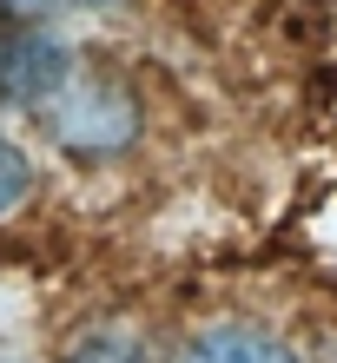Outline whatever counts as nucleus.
<instances>
[{
    "label": "nucleus",
    "instance_id": "6",
    "mask_svg": "<svg viewBox=\"0 0 337 363\" xmlns=\"http://www.w3.org/2000/svg\"><path fill=\"white\" fill-rule=\"evenodd\" d=\"M79 7H93V0H0V13L7 20H53V13H79Z\"/></svg>",
    "mask_w": 337,
    "mask_h": 363
},
{
    "label": "nucleus",
    "instance_id": "3",
    "mask_svg": "<svg viewBox=\"0 0 337 363\" xmlns=\"http://www.w3.org/2000/svg\"><path fill=\"white\" fill-rule=\"evenodd\" d=\"M179 363H304V357L265 324H205Z\"/></svg>",
    "mask_w": 337,
    "mask_h": 363
},
{
    "label": "nucleus",
    "instance_id": "5",
    "mask_svg": "<svg viewBox=\"0 0 337 363\" xmlns=\"http://www.w3.org/2000/svg\"><path fill=\"white\" fill-rule=\"evenodd\" d=\"M60 363H145V350H139V337H126V330H93Z\"/></svg>",
    "mask_w": 337,
    "mask_h": 363
},
{
    "label": "nucleus",
    "instance_id": "4",
    "mask_svg": "<svg viewBox=\"0 0 337 363\" xmlns=\"http://www.w3.org/2000/svg\"><path fill=\"white\" fill-rule=\"evenodd\" d=\"M33 185H40V165H33V152L20 145L7 125H0V218H13L20 205L33 199Z\"/></svg>",
    "mask_w": 337,
    "mask_h": 363
},
{
    "label": "nucleus",
    "instance_id": "1",
    "mask_svg": "<svg viewBox=\"0 0 337 363\" xmlns=\"http://www.w3.org/2000/svg\"><path fill=\"white\" fill-rule=\"evenodd\" d=\"M33 119H47L53 145L73 152V159H113V152H126V145L139 139V99L126 93L119 79L87 73V67L40 106Z\"/></svg>",
    "mask_w": 337,
    "mask_h": 363
},
{
    "label": "nucleus",
    "instance_id": "2",
    "mask_svg": "<svg viewBox=\"0 0 337 363\" xmlns=\"http://www.w3.org/2000/svg\"><path fill=\"white\" fill-rule=\"evenodd\" d=\"M73 73H79V60L60 47L47 27H33V20H0V106L40 113Z\"/></svg>",
    "mask_w": 337,
    "mask_h": 363
}]
</instances>
